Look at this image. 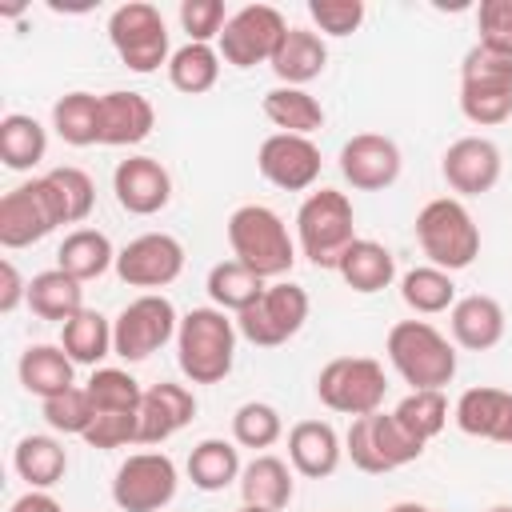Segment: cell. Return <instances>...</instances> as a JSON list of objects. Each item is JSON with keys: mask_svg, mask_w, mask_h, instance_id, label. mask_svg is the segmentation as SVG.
<instances>
[{"mask_svg": "<svg viewBox=\"0 0 512 512\" xmlns=\"http://www.w3.org/2000/svg\"><path fill=\"white\" fill-rule=\"evenodd\" d=\"M400 300L416 312V316H436V312H452L456 296V280L452 272L436 268V264H416L400 276Z\"/></svg>", "mask_w": 512, "mask_h": 512, "instance_id": "d6a6232c", "label": "cell"}, {"mask_svg": "<svg viewBox=\"0 0 512 512\" xmlns=\"http://www.w3.org/2000/svg\"><path fill=\"white\" fill-rule=\"evenodd\" d=\"M392 416H396L416 440L428 444V440L440 436L444 424H448V400H444L440 388H416V392H408V396L392 408Z\"/></svg>", "mask_w": 512, "mask_h": 512, "instance_id": "60d3db41", "label": "cell"}, {"mask_svg": "<svg viewBox=\"0 0 512 512\" xmlns=\"http://www.w3.org/2000/svg\"><path fill=\"white\" fill-rule=\"evenodd\" d=\"M112 192L128 216H156L172 200V176L156 156H128L112 172Z\"/></svg>", "mask_w": 512, "mask_h": 512, "instance_id": "ac0fdd59", "label": "cell"}, {"mask_svg": "<svg viewBox=\"0 0 512 512\" xmlns=\"http://www.w3.org/2000/svg\"><path fill=\"white\" fill-rule=\"evenodd\" d=\"M308 16L324 36H352L364 24V0H308Z\"/></svg>", "mask_w": 512, "mask_h": 512, "instance_id": "c3c4849f", "label": "cell"}, {"mask_svg": "<svg viewBox=\"0 0 512 512\" xmlns=\"http://www.w3.org/2000/svg\"><path fill=\"white\" fill-rule=\"evenodd\" d=\"M312 312V300L292 280H272L260 300H252L244 312H236V332L256 348H280L288 344Z\"/></svg>", "mask_w": 512, "mask_h": 512, "instance_id": "9c48e42d", "label": "cell"}, {"mask_svg": "<svg viewBox=\"0 0 512 512\" xmlns=\"http://www.w3.org/2000/svg\"><path fill=\"white\" fill-rule=\"evenodd\" d=\"M488 512H512V504H492Z\"/></svg>", "mask_w": 512, "mask_h": 512, "instance_id": "db71d44e", "label": "cell"}, {"mask_svg": "<svg viewBox=\"0 0 512 512\" xmlns=\"http://www.w3.org/2000/svg\"><path fill=\"white\" fill-rule=\"evenodd\" d=\"M184 272V244L168 232H144L116 252V276L128 288H168Z\"/></svg>", "mask_w": 512, "mask_h": 512, "instance_id": "5bb4252c", "label": "cell"}, {"mask_svg": "<svg viewBox=\"0 0 512 512\" xmlns=\"http://www.w3.org/2000/svg\"><path fill=\"white\" fill-rule=\"evenodd\" d=\"M236 484H240L244 504L268 508V512L288 508V504H292V492H296V480H292L288 460H280V456H272V452L252 456V460L244 464V472H240Z\"/></svg>", "mask_w": 512, "mask_h": 512, "instance_id": "484cf974", "label": "cell"}, {"mask_svg": "<svg viewBox=\"0 0 512 512\" xmlns=\"http://www.w3.org/2000/svg\"><path fill=\"white\" fill-rule=\"evenodd\" d=\"M48 152V132L36 116H24V112H8L0 120V160L4 168L12 172H28L44 160Z\"/></svg>", "mask_w": 512, "mask_h": 512, "instance_id": "836d02e7", "label": "cell"}, {"mask_svg": "<svg viewBox=\"0 0 512 512\" xmlns=\"http://www.w3.org/2000/svg\"><path fill=\"white\" fill-rule=\"evenodd\" d=\"M344 456L368 472V476H384V472H396L412 460L424 456V440H416L392 412H368V416H356L344 432Z\"/></svg>", "mask_w": 512, "mask_h": 512, "instance_id": "8992f818", "label": "cell"}, {"mask_svg": "<svg viewBox=\"0 0 512 512\" xmlns=\"http://www.w3.org/2000/svg\"><path fill=\"white\" fill-rule=\"evenodd\" d=\"M460 112H464V120H472L480 128L504 124L512 116V88H468V84H460Z\"/></svg>", "mask_w": 512, "mask_h": 512, "instance_id": "f6af8a7d", "label": "cell"}, {"mask_svg": "<svg viewBox=\"0 0 512 512\" xmlns=\"http://www.w3.org/2000/svg\"><path fill=\"white\" fill-rule=\"evenodd\" d=\"M280 436H284V420H280V412H276L272 404L248 400V404H240V408L232 412V440H236L240 448L264 452V448H272Z\"/></svg>", "mask_w": 512, "mask_h": 512, "instance_id": "b9f144b4", "label": "cell"}, {"mask_svg": "<svg viewBox=\"0 0 512 512\" xmlns=\"http://www.w3.org/2000/svg\"><path fill=\"white\" fill-rule=\"evenodd\" d=\"M356 212L352 200L336 188L308 192L304 204L296 208V248L308 256L316 268H340L344 252L356 244Z\"/></svg>", "mask_w": 512, "mask_h": 512, "instance_id": "3957f363", "label": "cell"}, {"mask_svg": "<svg viewBox=\"0 0 512 512\" xmlns=\"http://www.w3.org/2000/svg\"><path fill=\"white\" fill-rule=\"evenodd\" d=\"M60 224H64V216H60V204L44 176H32L0 196V244L4 248L40 244Z\"/></svg>", "mask_w": 512, "mask_h": 512, "instance_id": "4fadbf2b", "label": "cell"}, {"mask_svg": "<svg viewBox=\"0 0 512 512\" xmlns=\"http://www.w3.org/2000/svg\"><path fill=\"white\" fill-rule=\"evenodd\" d=\"M244 464H240V444L236 440H220L208 436L188 452V480L200 492H224L232 480H240Z\"/></svg>", "mask_w": 512, "mask_h": 512, "instance_id": "1f68e13d", "label": "cell"}, {"mask_svg": "<svg viewBox=\"0 0 512 512\" xmlns=\"http://www.w3.org/2000/svg\"><path fill=\"white\" fill-rule=\"evenodd\" d=\"M320 164L324 160L312 136H292V132H272L256 152L260 176L280 192H308L320 180Z\"/></svg>", "mask_w": 512, "mask_h": 512, "instance_id": "9a60e30c", "label": "cell"}, {"mask_svg": "<svg viewBox=\"0 0 512 512\" xmlns=\"http://www.w3.org/2000/svg\"><path fill=\"white\" fill-rule=\"evenodd\" d=\"M52 128L72 148L100 144V96H92V92H64L52 104Z\"/></svg>", "mask_w": 512, "mask_h": 512, "instance_id": "d590c367", "label": "cell"}, {"mask_svg": "<svg viewBox=\"0 0 512 512\" xmlns=\"http://www.w3.org/2000/svg\"><path fill=\"white\" fill-rule=\"evenodd\" d=\"M40 416L60 436H84L92 428V420H96V408H92V400H88L84 388H68L60 396L40 400Z\"/></svg>", "mask_w": 512, "mask_h": 512, "instance_id": "7bdbcfd3", "label": "cell"}, {"mask_svg": "<svg viewBox=\"0 0 512 512\" xmlns=\"http://www.w3.org/2000/svg\"><path fill=\"white\" fill-rule=\"evenodd\" d=\"M228 248L232 260L252 268L260 280H284L296 264V240L288 236V224L268 204H240L232 208L228 224Z\"/></svg>", "mask_w": 512, "mask_h": 512, "instance_id": "6da1fadb", "label": "cell"}, {"mask_svg": "<svg viewBox=\"0 0 512 512\" xmlns=\"http://www.w3.org/2000/svg\"><path fill=\"white\" fill-rule=\"evenodd\" d=\"M500 148L488 136H460L448 144V152L440 156V172L448 180V188L460 196H484L496 188L500 180Z\"/></svg>", "mask_w": 512, "mask_h": 512, "instance_id": "e0dca14e", "label": "cell"}, {"mask_svg": "<svg viewBox=\"0 0 512 512\" xmlns=\"http://www.w3.org/2000/svg\"><path fill=\"white\" fill-rule=\"evenodd\" d=\"M384 352H388L392 368L404 376V384H412V392L416 388H440L444 392V384H452V376H456V348L428 320L392 324Z\"/></svg>", "mask_w": 512, "mask_h": 512, "instance_id": "277c9868", "label": "cell"}, {"mask_svg": "<svg viewBox=\"0 0 512 512\" xmlns=\"http://www.w3.org/2000/svg\"><path fill=\"white\" fill-rule=\"evenodd\" d=\"M108 40H112L120 64L128 72H140V76L156 72L160 64L168 68V60H172L168 24H164L160 8L144 4V0H128L108 16Z\"/></svg>", "mask_w": 512, "mask_h": 512, "instance_id": "ba28073f", "label": "cell"}, {"mask_svg": "<svg viewBox=\"0 0 512 512\" xmlns=\"http://www.w3.org/2000/svg\"><path fill=\"white\" fill-rule=\"evenodd\" d=\"M56 268L88 284L100 280L108 268H116V248L100 228H72L56 248Z\"/></svg>", "mask_w": 512, "mask_h": 512, "instance_id": "4316f807", "label": "cell"}, {"mask_svg": "<svg viewBox=\"0 0 512 512\" xmlns=\"http://www.w3.org/2000/svg\"><path fill=\"white\" fill-rule=\"evenodd\" d=\"M452 420L464 436L512 448V392H504V388L476 384V388L460 392V400L452 408Z\"/></svg>", "mask_w": 512, "mask_h": 512, "instance_id": "d6986e66", "label": "cell"}, {"mask_svg": "<svg viewBox=\"0 0 512 512\" xmlns=\"http://www.w3.org/2000/svg\"><path fill=\"white\" fill-rule=\"evenodd\" d=\"M236 512H268V508H252V504H244V508H236Z\"/></svg>", "mask_w": 512, "mask_h": 512, "instance_id": "11a10c76", "label": "cell"}, {"mask_svg": "<svg viewBox=\"0 0 512 512\" xmlns=\"http://www.w3.org/2000/svg\"><path fill=\"white\" fill-rule=\"evenodd\" d=\"M16 376L24 384V392L48 400V396H60L68 388H76V364L72 356L60 348V344H28L20 352V364H16Z\"/></svg>", "mask_w": 512, "mask_h": 512, "instance_id": "d4e9b609", "label": "cell"}, {"mask_svg": "<svg viewBox=\"0 0 512 512\" xmlns=\"http://www.w3.org/2000/svg\"><path fill=\"white\" fill-rule=\"evenodd\" d=\"M176 488L180 472L168 452H132L112 476V504L120 512H164Z\"/></svg>", "mask_w": 512, "mask_h": 512, "instance_id": "7c38bea8", "label": "cell"}, {"mask_svg": "<svg viewBox=\"0 0 512 512\" xmlns=\"http://www.w3.org/2000/svg\"><path fill=\"white\" fill-rule=\"evenodd\" d=\"M400 168H404V156H400L392 136L356 132L340 148V176L356 192H384V188H392L400 180Z\"/></svg>", "mask_w": 512, "mask_h": 512, "instance_id": "2e32d148", "label": "cell"}, {"mask_svg": "<svg viewBox=\"0 0 512 512\" xmlns=\"http://www.w3.org/2000/svg\"><path fill=\"white\" fill-rule=\"evenodd\" d=\"M208 300L220 312H244L252 300H260V292L268 288V280H260L252 268H244L240 260H220L208 268Z\"/></svg>", "mask_w": 512, "mask_h": 512, "instance_id": "8d00e7d4", "label": "cell"}, {"mask_svg": "<svg viewBox=\"0 0 512 512\" xmlns=\"http://www.w3.org/2000/svg\"><path fill=\"white\" fill-rule=\"evenodd\" d=\"M20 300L28 304V284H24V276L16 272L12 260H0V312H4V316L16 312Z\"/></svg>", "mask_w": 512, "mask_h": 512, "instance_id": "f907efd6", "label": "cell"}, {"mask_svg": "<svg viewBox=\"0 0 512 512\" xmlns=\"http://www.w3.org/2000/svg\"><path fill=\"white\" fill-rule=\"evenodd\" d=\"M268 68L276 72L280 84L304 88V84H312V80L328 68V44H324V36L312 32V28H288Z\"/></svg>", "mask_w": 512, "mask_h": 512, "instance_id": "cb8c5ba5", "label": "cell"}, {"mask_svg": "<svg viewBox=\"0 0 512 512\" xmlns=\"http://www.w3.org/2000/svg\"><path fill=\"white\" fill-rule=\"evenodd\" d=\"M44 180H48L56 204H60L64 224H84V220L92 216L96 184H92V176H88L84 168H76V164H60V168H48Z\"/></svg>", "mask_w": 512, "mask_h": 512, "instance_id": "f35d334b", "label": "cell"}, {"mask_svg": "<svg viewBox=\"0 0 512 512\" xmlns=\"http://www.w3.org/2000/svg\"><path fill=\"white\" fill-rule=\"evenodd\" d=\"M220 80V52L212 44H184L172 52L168 60V84L184 96H200V92H212Z\"/></svg>", "mask_w": 512, "mask_h": 512, "instance_id": "74e56055", "label": "cell"}, {"mask_svg": "<svg viewBox=\"0 0 512 512\" xmlns=\"http://www.w3.org/2000/svg\"><path fill=\"white\" fill-rule=\"evenodd\" d=\"M28 308H32L40 320L68 324L76 312H84V284L72 280L68 272H60V268L36 272V276L28 280Z\"/></svg>", "mask_w": 512, "mask_h": 512, "instance_id": "f546056e", "label": "cell"}, {"mask_svg": "<svg viewBox=\"0 0 512 512\" xmlns=\"http://www.w3.org/2000/svg\"><path fill=\"white\" fill-rule=\"evenodd\" d=\"M60 348L72 356V364L96 368L112 352V320L100 316L96 308L76 312L68 324H60Z\"/></svg>", "mask_w": 512, "mask_h": 512, "instance_id": "e575fe53", "label": "cell"}, {"mask_svg": "<svg viewBox=\"0 0 512 512\" xmlns=\"http://www.w3.org/2000/svg\"><path fill=\"white\" fill-rule=\"evenodd\" d=\"M476 28H480V40L476 44L512 56V0H480Z\"/></svg>", "mask_w": 512, "mask_h": 512, "instance_id": "681fc988", "label": "cell"}, {"mask_svg": "<svg viewBox=\"0 0 512 512\" xmlns=\"http://www.w3.org/2000/svg\"><path fill=\"white\" fill-rule=\"evenodd\" d=\"M388 512H432V508H424V504H416V500H400V504H392Z\"/></svg>", "mask_w": 512, "mask_h": 512, "instance_id": "f5cc1de1", "label": "cell"}, {"mask_svg": "<svg viewBox=\"0 0 512 512\" xmlns=\"http://www.w3.org/2000/svg\"><path fill=\"white\" fill-rule=\"evenodd\" d=\"M448 328H452V340L468 352H488L504 340V308L496 296H484V292H472V296H460L448 312Z\"/></svg>", "mask_w": 512, "mask_h": 512, "instance_id": "603a6c76", "label": "cell"}, {"mask_svg": "<svg viewBox=\"0 0 512 512\" xmlns=\"http://www.w3.org/2000/svg\"><path fill=\"white\" fill-rule=\"evenodd\" d=\"M340 280L352 288V292H360V296H372V292H384L392 280H396V256L380 244V240H356L348 252H344V260H340Z\"/></svg>", "mask_w": 512, "mask_h": 512, "instance_id": "83f0119b", "label": "cell"}, {"mask_svg": "<svg viewBox=\"0 0 512 512\" xmlns=\"http://www.w3.org/2000/svg\"><path fill=\"white\" fill-rule=\"evenodd\" d=\"M12 468H16V476H20L28 488L48 492L52 484L64 480V472H68V452H64V444H60L56 436L32 432V436H24V440L12 448Z\"/></svg>", "mask_w": 512, "mask_h": 512, "instance_id": "f1b7e54d", "label": "cell"}, {"mask_svg": "<svg viewBox=\"0 0 512 512\" xmlns=\"http://www.w3.org/2000/svg\"><path fill=\"white\" fill-rule=\"evenodd\" d=\"M264 116L280 128V132H292V136H312L324 128V108L320 100L308 92V88H288V84H276L264 92L260 100Z\"/></svg>", "mask_w": 512, "mask_h": 512, "instance_id": "4dcf8cb0", "label": "cell"}, {"mask_svg": "<svg viewBox=\"0 0 512 512\" xmlns=\"http://www.w3.org/2000/svg\"><path fill=\"white\" fill-rule=\"evenodd\" d=\"M80 440L88 448H100V452L124 448V444H140V412H100Z\"/></svg>", "mask_w": 512, "mask_h": 512, "instance_id": "bcb514c9", "label": "cell"}, {"mask_svg": "<svg viewBox=\"0 0 512 512\" xmlns=\"http://www.w3.org/2000/svg\"><path fill=\"white\" fill-rule=\"evenodd\" d=\"M292 24L284 20L280 8L272 4H244L228 16L220 40H216V52L224 64L232 68H256V64H272L284 32Z\"/></svg>", "mask_w": 512, "mask_h": 512, "instance_id": "8fae6325", "label": "cell"}, {"mask_svg": "<svg viewBox=\"0 0 512 512\" xmlns=\"http://www.w3.org/2000/svg\"><path fill=\"white\" fill-rule=\"evenodd\" d=\"M416 244L428 256V264L444 272H460L480 256V228L464 200L436 196L416 212Z\"/></svg>", "mask_w": 512, "mask_h": 512, "instance_id": "5b68a950", "label": "cell"}, {"mask_svg": "<svg viewBox=\"0 0 512 512\" xmlns=\"http://www.w3.org/2000/svg\"><path fill=\"white\" fill-rule=\"evenodd\" d=\"M236 320L216 304L192 308L176 328V364L192 384H220L236 364Z\"/></svg>", "mask_w": 512, "mask_h": 512, "instance_id": "7a4b0ae2", "label": "cell"}, {"mask_svg": "<svg viewBox=\"0 0 512 512\" xmlns=\"http://www.w3.org/2000/svg\"><path fill=\"white\" fill-rule=\"evenodd\" d=\"M8 512H64V508H60V500H56L52 492L28 488L24 496H16V500H12V508H8Z\"/></svg>", "mask_w": 512, "mask_h": 512, "instance_id": "816d5d0a", "label": "cell"}, {"mask_svg": "<svg viewBox=\"0 0 512 512\" xmlns=\"http://www.w3.org/2000/svg\"><path fill=\"white\" fill-rule=\"evenodd\" d=\"M96 416L100 412H140V400H144V388L132 372L124 368H96L92 380L84 384Z\"/></svg>", "mask_w": 512, "mask_h": 512, "instance_id": "ab89813d", "label": "cell"}, {"mask_svg": "<svg viewBox=\"0 0 512 512\" xmlns=\"http://www.w3.org/2000/svg\"><path fill=\"white\" fill-rule=\"evenodd\" d=\"M152 128H156V108L144 92L112 88L100 96V144L136 148L152 136Z\"/></svg>", "mask_w": 512, "mask_h": 512, "instance_id": "ffe728a7", "label": "cell"}, {"mask_svg": "<svg viewBox=\"0 0 512 512\" xmlns=\"http://www.w3.org/2000/svg\"><path fill=\"white\" fill-rule=\"evenodd\" d=\"M344 460V440L328 420H300L288 432V464L292 472L308 480H324L340 468Z\"/></svg>", "mask_w": 512, "mask_h": 512, "instance_id": "7402d4cb", "label": "cell"}, {"mask_svg": "<svg viewBox=\"0 0 512 512\" xmlns=\"http://www.w3.org/2000/svg\"><path fill=\"white\" fill-rule=\"evenodd\" d=\"M460 84L468 88H512V56L472 44L460 60Z\"/></svg>", "mask_w": 512, "mask_h": 512, "instance_id": "ee69618b", "label": "cell"}, {"mask_svg": "<svg viewBox=\"0 0 512 512\" xmlns=\"http://www.w3.org/2000/svg\"><path fill=\"white\" fill-rule=\"evenodd\" d=\"M384 392H388V376H384V364L372 356H336L316 376L320 404L352 420L380 412Z\"/></svg>", "mask_w": 512, "mask_h": 512, "instance_id": "52a82bcc", "label": "cell"}, {"mask_svg": "<svg viewBox=\"0 0 512 512\" xmlns=\"http://www.w3.org/2000/svg\"><path fill=\"white\" fill-rule=\"evenodd\" d=\"M228 24V8L220 0H184L180 4V28L188 32L192 44H212L220 40Z\"/></svg>", "mask_w": 512, "mask_h": 512, "instance_id": "7dc6e473", "label": "cell"}, {"mask_svg": "<svg viewBox=\"0 0 512 512\" xmlns=\"http://www.w3.org/2000/svg\"><path fill=\"white\" fill-rule=\"evenodd\" d=\"M196 416V396L184 384L160 380L152 388H144L140 400V444H164L172 440L184 424H192Z\"/></svg>", "mask_w": 512, "mask_h": 512, "instance_id": "44dd1931", "label": "cell"}, {"mask_svg": "<svg viewBox=\"0 0 512 512\" xmlns=\"http://www.w3.org/2000/svg\"><path fill=\"white\" fill-rule=\"evenodd\" d=\"M176 328H180V316L172 300L160 292H140L112 320V352L128 364H140L152 352H160L168 340H176Z\"/></svg>", "mask_w": 512, "mask_h": 512, "instance_id": "30bf717a", "label": "cell"}]
</instances>
